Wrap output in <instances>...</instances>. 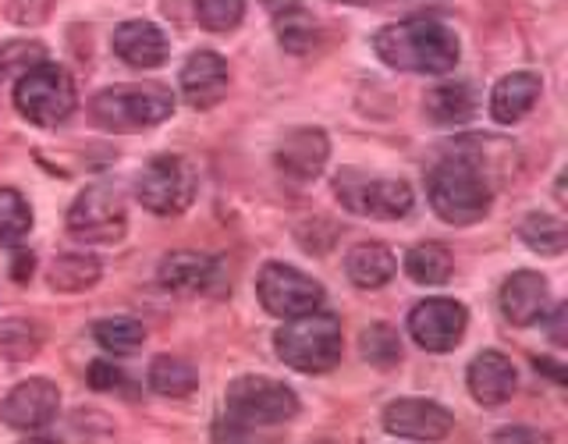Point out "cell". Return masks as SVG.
<instances>
[{"mask_svg": "<svg viewBox=\"0 0 568 444\" xmlns=\"http://www.w3.org/2000/svg\"><path fill=\"white\" fill-rule=\"evenodd\" d=\"M373 50L387 68L416 75H448L458 64V36L437 18H405L373 36Z\"/></svg>", "mask_w": 568, "mask_h": 444, "instance_id": "6da1fadb", "label": "cell"}, {"mask_svg": "<svg viewBox=\"0 0 568 444\" xmlns=\"http://www.w3.org/2000/svg\"><path fill=\"white\" fill-rule=\"evenodd\" d=\"M426 195H430V206L440 221L466 228L487 218L494 185L484 164H479V157L462 147L430 168V174H426Z\"/></svg>", "mask_w": 568, "mask_h": 444, "instance_id": "7a4b0ae2", "label": "cell"}, {"mask_svg": "<svg viewBox=\"0 0 568 444\" xmlns=\"http://www.w3.org/2000/svg\"><path fill=\"white\" fill-rule=\"evenodd\" d=\"M274 352L284 366H292L298 373H327L342 363L345 352L342 320L327 310L292 316L274 334Z\"/></svg>", "mask_w": 568, "mask_h": 444, "instance_id": "3957f363", "label": "cell"}, {"mask_svg": "<svg viewBox=\"0 0 568 444\" xmlns=\"http://www.w3.org/2000/svg\"><path fill=\"white\" fill-rule=\"evenodd\" d=\"M174 114V93L160 82L146 85H114L103 89L89 103V118L103 132H146Z\"/></svg>", "mask_w": 568, "mask_h": 444, "instance_id": "277c9868", "label": "cell"}, {"mask_svg": "<svg viewBox=\"0 0 568 444\" xmlns=\"http://www.w3.org/2000/svg\"><path fill=\"white\" fill-rule=\"evenodd\" d=\"M79 103L75 82H71L68 68L43 61L29 68L26 75L14 79V107L26 121L40 124V129H58L71 118Z\"/></svg>", "mask_w": 568, "mask_h": 444, "instance_id": "5b68a950", "label": "cell"}, {"mask_svg": "<svg viewBox=\"0 0 568 444\" xmlns=\"http://www.w3.org/2000/svg\"><path fill=\"white\" fill-rule=\"evenodd\" d=\"M200 174L182 153H160L135 178V200L160 218H178L195 203Z\"/></svg>", "mask_w": 568, "mask_h": 444, "instance_id": "8992f818", "label": "cell"}, {"mask_svg": "<svg viewBox=\"0 0 568 444\" xmlns=\"http://www.w3.org/2000/svg\"><path fill=\"white\" fill-rule=\"evenodd\" d=\"M334 195L345 210L377 221H398L416 203L413 189L402 178H369L355 168H345L334 178Z\"/></svg>", "mask_w": 568, "mask_h": 444, "instance_id": "52a82bcc", "label": "cell"}, {"mask_svg": "<svg viewBox=\"0 0 568 444\" xmlns=\"http://www.w3.org/2000/svg\"><path fill=\"white\" fill-rule=\"evenodd\" d=\"M227 416L256 426H284L298 416V395L274 377H239L224 391Z\"/></svg>", "mask_w": 568, "mask_h": 444, "instance_id": "ba28073f", "label": "cell"}, {"mask_svg": "<svg viewBox=\"0 0 568 444\" xmlns=\"http://www.w3.org/2000/svg\"><path fill=\"white\" fill-rule=\"evenodd\" d=\"M68 231L71 239L85 245H114L129 231V210H124L121 192L111 185L85 189L68 210Z\"/></svg>", "mask_w": 568, "mask_h": 444, "instance_id": "9c48e42d", "label": "cell"}, {"mask_svg": "<svg viewBox=\"0 0 568 444\" xmlns=\"http://www.w3.org/2000/svg\"><path fill=\"white\" fill-rule=\"evenodd\" d=\"M256 295L260 306L277 320H292L324 306V284L292 263H266L256 278Z\"/></svg>", "mask_w": 568, "mask_h": 444, "instance_id": "30bf717a", "label": "cell"}, {"mask_svg": "<svg viewBox=\"0 0 568 444\" xmlns=\"http://www.w3.org/2000/svg\"><path fill=\"white\" fill-rule=\"evenodd\" d=\"M469 327V313L455 299H426L416 302L408 313V334L416 337V345L426 352H452L458 349L462 334Z\"/></svg>", "mask_w": 568, "mask_h": 444, "instance_id": "8fae6325", "label": "cell"}, {"mask_svg": "<svg viewBox=\"0 0 568 444\" xmlns=\"http://www.w3.org/2000/svg\"><path fill=\"white\" fill-rule=\"evenodd\" d=\"M58 408H61L58 384L47 377H29L8 391L4 405H0V420H4L11 431H43V426L58 416Z\"/></svg>", "mask_w": 568, "mask_h": 444, "instance_id": "7c38bea8", "label": "cell"}, {"mask_svg": "<svg viewBox=\"0 0 568 444\" xmlns=\"http://www.w3.org/2000/svg\"><path fill=\"white\" fill-rule=\"evenodd\" d=\"M384 431L408 441H444L455 431V416L437 402L398 398L384 408Z\"/></svg>", "mask_w": 568, "mask_h": 444, "instance_id": "4fadbf2b", "label": "cell"}, {"mask_svg": "<svg viewBox=\"0 0 568 444\" xmlns=\"http://www.w3.org/2000/svg\"><path fill=\"white\" fill-rule=\"evenodd\" d=\"M182 97L192 111H210L227 97V82H231V71L224 64L221 53L213 50H195L192 58L182 64Z\"/></svg>", "mask_w": 568, "mask_h": 444, "instance_id": "5bb4252c", "label": "cell"}, {"mask_svg": "<svg viewBox=\"0 0 568 444\" xmlns=\"http://www.w3.org/2000/svg\"><path fill=\"white\" fill-rule=\"evenodd\" d=\"M327 157H331V139L324 129H313V124L292 129L281 139V147L274 153L277 168L288 178H295V182H313V178L324 174Z\"/></svg>", "mask_w": 568, "mask_h": 444, "instance_id": "9a60e30c", "label": "cell"}, {"mask_svg": "<svg viewBox=\"0 0 568 444\" xmlns=\"http://www.w3.org/2000/svg\"><path fill=\"white\" fill-rule=\"evenodd\" d=\"M550 310V289L547 278L537 271H515L501 284V313L515 327H532L540 324Z\"/></svg>", "mask_w": 568, "mask_h": 444, "instance_id": "2e32d148", "label": "cell"}, {"mask_svg": "<svg viewBox=\"0 0 568 444\" xmlns=\"http://www.w3.org/2000/svg\"><path fill=\"white\" fill-rule=\"evenodd\" d=\"M111 47L118 58L139 68V71H150L160 68L168 61V36L160 32V26L153 22H142V18H132V22H121L111 36Z\"/></svg>", "mask_w": 568, "mask_h": 444, "instance_id": "e0dca14e", "label": "cell"}, {"mask_svg": "<svg viewBox=\"0 0 568 444\" xmlns=\"http://www.w3.org/2000/svg\"><path fill=\"white\" fill-rule=\"evenodd\" d=\"M469 395L479 405H505L515 395V384H519V373H515V363L508 360L505 352H479L476 360L469 363L466 373Z\"/></svg>", "mask_w": 568, "mask_h": 444, "instance_id": "ac0fdd59", "label": "cell"}, {"mask_svg": "<svg viewBox=\"0 0 568 444\" xmlns=\"http://www.w3.org/2000/svg\"><path fill=\"white\" fill-rule=\"evenodd\" d=\"M217 260L206 253H195V249H178L160 260L156 281L164 284L168 292L178 295H195V292H213V281H217Z\"/></svg>", "mask_w": 568, "mask_h": 444, "instance_id": "d6986e66", "label": "cell"}, {"mask_svg": "<svg viewBox=\"0 0 568 444\" xmlns=\"http://www.w3.org/2000/svg\"><path fill=\"white\" fill-rule=\"evenodd\" d=\"M540 75L537 71H511V75H505L501 82L494 85V93H490V118L497 124H515V121H523L529 111H532V103L540 100Z\"/></svg>", "mask_w": 568, "mask_h": 444, "instance_id": "ffe728a7", "label": "cell"}, {"mask_svg": "<svg viewBox=\"0 0 568 444\" xmlns=\"http://www.w3.org/2000/svg\"><path fill=\"white\" fill-rule=\"evenodd\" d=\"M395 271H398V260L384 242H359L345 260L348 281L363 292L384 289V284L395 278Z\"/></svg>", "mask_w": 568, "mask_h": 444, "instance_id": "44dd1931", "label": "cell"}, {"mask_svg": "<svg viewBox=\"0 0 568 444\" xmlns=\"http://www.w3.org/2000/svg\"><path fill=\"white\" fill-rule=\"evenodd\" d=\"M423 111L437 124H466L476 114V89L469 82H440L423 97Z\"/></svg>", "mask_w": 568, "mask_h": 444, "instance_id": "7402d4cb", "label": "cell"}, {"mask_svg": "<svg viewBox=\"0 0 568 444\" xmlns=\"http://www.w3.org/2000/svg\"><path fill=\"white\" fill-rule=\"evenodd\" d=\"M47 281L53 292H89L100 281V260L93 253H61L47 266Z\"/></svg>", "mask_w": 568, "mask_h": 444, "instance_id": "603a6c76", "label": "cell"}, {"mask_svg": "<svg viewBox=\"0 0 568 444\" xmlns=\"http://www.w3.org/2000/svg\"><path fill=\"white\" fill-rule=\"evenodd\" d=\"M452 271H455V256L440 242H419L405 256V274L416 284H448Z\"/></svg>", "mask_w": 568, "mask_h": 444, "instance_id": "cb8c5ba5", "label": "cell"}, {"mask_svg": "<svg viewBox=\"0 0 568 444\" xmlns=\"http://www.w3.org/2000/svg\"><path fill=\"white\" fill-rule=\"evenodd\" d=\"M200 384V373L182 355H156L150 363V387L164 398H185Z\"/></svg>", "mask_w": 568, "mask_h": 444, "instance_id": "d4e9b609", "label": "cell"}, {"mask_svg": "<svg viewBox=\"0 0 568 444\" xmlns=\"http://www.w3.org/2000/svg\"><path fill=\"white\" fill-rule=\"evenodd\" d=\"M519 235L532 253H540V256H561L568 245L565 224L558 218H550V213H529L519 224Z\"/></svg>", "mask_w": 568, "mask_h": 444, "instance_id": "484cf974", "label": "cell"}, {"mask_svg": "<svg viewBox=\"0 0 568 444\" xmlns=\"http://www.w3.org/2000/svg\"><path fill=\"white\" fill-rule=\"evenodd\" d=\"M93 337L100 342V349L114 355H129V352H139L142 342H146V327L132 316H106L93 324Z\"/></svg>", "mask_w": 568, "mask_h": 444, "instance_id": "4316f807", "label": "cell"}, {"mask_svg": "<svg viewBox=\"0 0 568 444\" xmlns=\"http://www.w3.org/2000/svg\"><path fill=\"white\" fill-rule=\"evenodd\" d=\"M32 231V210L22 192L0 189V245L18 249Z\"/></svg>", "mask_w": 568, "mask_h": 444, "instance_id": "83f0119b", "label": "cell"}, {"mask_svg": "<svg viewBox=\"0 0 568 444\" xmlns=\"http://www.w3.org/2000/svg\"><path fill=\"white\" fill-rule=\"evenodd\" d=\"M274 22H277V40H281L284 50L306 53L316 43V22H313V14L302 8V4H295V0H288V8L274 14Z\"/></svg>", "mask_w": 568, "mask_h": 444, "instance_id": "f1b7e54d", "label": "cell"}, {"mask_svg": "<svg viewBox=\"0 0 568 444\" xmlns=\"http://www.w3.org/2000/svg\"><path fill=\"white\" fill-rule=\"evenodd\" d=\"M43 337H40V327L32 324V320H4L0 324V360L8 363H29L36 352H40Z\"/></svg>", "mask_w": 568, "mask_h": 444, "instance_id": "f546056e", "label": "cell"}, {"mask_svg": "<svg viewBox=\"0 0 568 444\" xmlns=\"http://www.w3.org/2000/svg\"><path fill=\"white\" fill-rule=\"evenodd\" d=\"M359 352H363V360L369 366H377V370H390V366H398L402 360V337L395 327H387V324H373L363 331V342H359Z\"/></svg>", "mask_w": 568, "mask_h": 444, "instance_id": "4dcf8cb0", "label": "cell"}, {"mask_svg": "<svg viewBox=\"0 0 568 444\" xmlns=\"http://www.w3.org/2000/svg\"><path fill=\"white\" fill-rule=\"evenodd\" d=\"M213 444H281V426H256L235 416H221L213 423Z\"/></svg>", "mask_w": 568, "mask_h": 444, "instance_id": "1f68e13d", "label": "cell"}, {"mask_svg": "<svg viewBox=\"0 0 568 444\" xmlns=\"http://www.w3.org/2000/svg\"><path fill=\"white\" fill-rule=\"evenodd\" d=\"M47 61V47L36 40H11L0 43V75H26L29 68Z\"/></svg>", "mask_w": 568, "mask_h": 444, "instance_id": "d6a6232c", "label": "cell"}, {"mask_svg": "<svg viewBox=\"0 0 568 444\" xmlns=\"http://www.w3.org/2000/svg\"><path fill=\"white\" fill-rule=\"evenodd\" d=\"M195 18L206 32H227L245 18V0H195Z\"/></svg>", "mask_w": 568, "mask_h": 444, "instance_id": "836d02e7", "label": "cell"}, {"mask_svg": "<svg viewBox=\"0 0 568 444\" xmlns=\"http://www.w3.org/2000/svg\"><path fill=\"white\" fill-rule=\"evenodd\" d=\"M490 444H555V437L537 431V426H523V423H515V426H501Z\"/></svg>", "mask_w": 568, "mask_h": 444, "instance_id": "e575fe53", "label": "cell"}, {"mask_svg": "<svg viewBox=\"0 0 568 444\" xmlns=\"http://www.w3.org/2000/svg\"><path fill=\"white\" fill-rule=\"evenodd\" d=\"M89 387L93 391H114L124 384V373L114 366V363H106V360H97V363H89Z\"/></svg>", "mask_w": 568, "mask_h": 444, "instance_id": "d590c367", "label": "cell"}, {"mask_svg": "<svg viewBox=\"0 0 568 444\" xmlns=\"http://www.w3.org/2000/svg\"><path fill=\"white\" fill-rule=\"evenodd\" d=\"M568 306H555V310H547L550 313V342L555 345H568V327H565V320H568V313H565Z\"/></svg>", "mask_w": 568, "mask_h": 444, "instance_id": "8d00e7d4", "label": "cell"}, {"mask_svg": "<svg viewBox=\"0 0 568 444\" xmlns=\"http://www.w3.org/2000/svg\"><path fill=\"white\" fill-rule=\"evenodd\" d=\"M32 266H36V260H32L29 249H14V266H11V278H14L18 284H26V281H29Z\"/></svg>", "mask_w": 568, "mask_h": 444, "instance_id": "74e56055", "label": "cell"}, {"mask_svg": "<svg viewBox=\"0 0 568 444\" xmlns=\"http://www.w3.org/2000/svg\"><path fill=\"white\" fill-rule=\"evenodd\" d=\"M532 366H537V373H547V377H555L558 384H565V370L558 360H532Z\"/></svg>", "mask_w": 568, "mask_h": 444, "instance_id": "f35d334b", "label": "cell"}, {"mask_svg": "<svg viewBox=\"0 0 568 444\" xmlns=\"http://www.w3.org/2000/svg\"><path fill=\"white\" fill-rule=\"evenodd\" d=\"M18 444H61V441H53V437H26V441H18Z\"/></svg>", "mask_w": 568, "mask_h": 444, "instance_id": "ab89813d", "label": "cell"}, {"mask_svg": "<svg viewBox=\"0 0 568 444\" xmlns=\"http://www.w3.org/2000/svg\"><path fill=\"white\" fill-rule=\"evenodd\" d=\"M0 79H4V75H0Z\"/></svg>", "mask_w": 568, "mask_h": 444, "instance_id": "60d3db41", "label": "cell"}]
</instances>
